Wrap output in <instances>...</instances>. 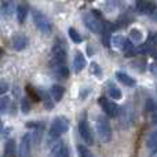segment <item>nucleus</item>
I'll list each match as a JSON object with an SVG mask.
<instances>
[{
	"label": "nucleus",
	"mask_w": 157,
	"mask_h": 157,
	"mask_svg": "<svg viewBox=\"0 0 157 157\" xmlns=\"http://www.w3.org/2000/svg\"><path fill=\"white\" fill-rule=\"evenodd\" d=\"M3 157H18V149L14 139H8L4 147V155Z\"/></svg>",
	"instance_id": "9b49d317"
},
{
	"label": "nucleus",
	"mask_w": 157,
	"mask_h": 157,
	"mask_svg": "<svg viewBox=\"0 0 157 157\" xmlns=\"http://www.w3.org/2000/svg\"><path fill=\"white\" fill-rule=\"evenodd\" d=\"M6 90H7V84H6L4 81H2V90H0V92H2V95L6 92Z\"/></svg>",
	"instance_id": "2f4dec72"
},
{
	"label": "nucleus",
	"mask_w": 157,
	"mask_h": 157,
	"mask_svg": "<svg viewBox=\"0 0 157 157\" xmlns=\"http://www.w3.org/2000/svg\"><path fill=\"white\" fill-rule=\"evenodd\" d=\"M63 92H65V90H63V87L58 86V84H54V86L51 87V91H50V95L52 97V99L54 101H61L63 97Z\"/></svg>",
	"instance_id": "dca6fc26"
},
{
	"label": "nucleus",
	"mask_w": 157,
	"mask_h": 157,
	"mask_svg": "<svg viewBox=\"0 0 157 157\" xmlns=\"http://www.w3.org/2000/svg\"><path fill=\"white\" fill-rule=\"evenodd\" d=\"M95 127H97V132L101 141L105 142V144L112 141V127H110L109 120L105 116L98 117L97 121H95Z\"/></svg>",
	"instance_id": "f03ea898"
},
{
	"label": "nucleus",
	"mask_w": 157,
	"mask_h": 157,
	"mask_svg": "<svg viewBox=\"0 0 157 157\" xmlns=\"http://www.w3.org/2000/svg\"><path fill=\"white\" fill-rule=\"evenodd\" d=\"M55 73H57L58 77H61V78H68L69 77V69L66 65L55 66Z\"/></svg>",
	"instance_id": "6ab92c4d"
},
{
	"label": "nucleus",
	"mask_w": 157,
	"mask_h": 157,
	"mask_svg": "<svg viewBox=\"0 0 157 157\" xmlns=\"http://www.w3.org/2000/svg\"><path fill=\"white\" fill-rule=\"evenodd\" d=\"M41 99H43L44 105H46L47 109H52V97H50L47 92H41Z\"/></svg>",
	"instance_id": "4be33fe9"
},
{
	"label": "nucleus",
	"mask_w": 157,
	"mask_h": 157,
	"mask_svg": "<svg viewBox=\"0 0 157 157\" xmlns=\"http://www.w3.org/2000/svg\"><path fill=\"white\" fill-rule=\"evenodd\" d=\"M84 66H86V58H84L83 52L76 51L75 58H73V69H75V72H76V73H80V72L84 69Z\"/></svg>",
	"instance_id": "9d476101"
},
{
	"label": "nucleus",
	"mask_w": 157,
	"mask_h": 157,
	"mask_svg": "<svg viewBox=\"0 0 157 157\" xmlns=\"http://www.w3.org/2000/svg\"><path fill=\"white\" fill-rule=\"evenodd\" d=\"M98 17H99V13L92 11V14H88V15L84 17V25H86L92 33H99V35H102L103 30H105V25L102 24V21H101Z\"/></svg>",
	"instance_id": "7ed1b4c3"
},
{
	"label": "nucleus",
	"mask_w": 157,
	"mask_h": 157,
	"mask_svg": "<svg viewBox=\"0 0 157 157\" xmlns=\"http://www.w3.org/2000/svg\"><path fill=\"white\" fill-rule=\"evenodd\" d=\"M113 32L112 29H109V28H105V30H103V33H102V40H103V44L105 46H109L110 44V41H112V39H110V33Z\"/></svg>",
	"instance_id": "b1692460"
},
{
	"label": "nucleus",
	"mask_w": 157,
	"mask_h": 157,
	"mask_svg": "<svg viewBox=\"0 0 157 157\" xmlns=\"http://www.w3.org/2000/svg\"><path fill=\"white\" fill-rule=\"evenodd\" d=\"M28 6L26 4H19L17 7V18H18V22L19 24H24L25 19H26V15H28Z\"/></svg>",
	"instance_id": "f3484780"
},
{
	"label": "nucleus",
	"mask_w": 157,
	"mask_h": 157,
	"mask_svg": "<svg viewBox=\"0 0 157 157\" xmlns=\"http://www.w3.org/2000/svg\"><path fill=\"white\" fill-rule=\"evenodd\" d=\"M21 106H22V112L24 113H28L29 112V102H28V98H22L21 99Z\"/></svg>",
	"instance_id": "c85d7f7f"
},
{
	"label": "nucleus",
	"mask_w": 157,
	"mask_h": 157,
	"mask_svg": "<svg viewBox=\"0 0 157 157\" xmlns=\"http://www.w3.org/2000/svg\"><path fill=\"white\" fill-rule=\"evenodd\" d=\"M30 139H32V135L29 134H25L22 136L18 149V157H30Z\"/></svg>",
	"instance_id": "6e6552de"
},
{
	"label": "nucleus",
	"mask_w": 157,
	"mask_h": 157,
	"mask_svg": "<svg viewBox=\"0 0 157 157\" xmlns=\"http://www.w3.org/2000/svg\"><path fill=\"white\" fill-rule=\"evenodd\" d=\"M33 22H35L36 28L40 30L41 33H50L52 29L51 22L48 21L46 15L40 11H33Z\"/></svg>",
	"instance_id": "39448f33"
},
{
	"label": "nucleus",
	"mask_w": 157,
	"mask_h": 157,
	"mask_svg": "<svg viewBox=\"0 0 157 157\" xmlns=\"http://www.w3.org/2000/svg\"><path fill=\"white\" fill-rule=\"evenodd\" d=\"M116 78H117V80H119L121 84H124V86H127V87H134V86L136 84L135 78L131 77L130 75L124 73V72H116Z\"/></svg>",
	"instance_id": "ddd939ff"
},
{
	"label": "nucleus",
	"mask_w": 157,
	"mask_h": 157,
	"mask_svg": "<svg viewBox=\"0 0 157 157\" xmlns=\"http://www.w3.org/2000/svg\"><path fill=\"white\" fill-rule=\"evenodd\" d=\"M77 152H78V156L80 157H94V155L90 152L88 147H86V145H78Z\"/></svg>",
	"instance_id": "412c9836"
},
{
	"label": "nucleus",
	"mask_w": 157,
	"mask_h": 157,
	"mask_svg": "<svg viewBox=\"0 0 157 157\" xmlns=\"http://www.w3.org/2000/svg\"><path fill=\"white\" fill-rule=\"evenodd\" d=\"M109 97H112L113 99H120V98H121V91H120L117 87L112 86L110 88H109Z\"/></svg>",
	"instance_id": "393cba45"
},
{
	"label": "nucleus",
	"mask_w": 157,
	"mask_h": 157,
	"mask_svg": "<svg viewBox=\"0 0 157 157\" xmlns=\"http://www.w3.org/2000/svg\"><path fill=\"white\" fill-rule=\"evenodd\" d=\"M7 108V97H2V112L4 113Z\"/></svg>",
	"instance_id": "7c9ffc66"
},
{
	"label": "nucleus",
	"mask_w": 157,
	"mask_h": 157,
	"mask_svg": "<svg viewBox=\"0 0 157 157\" xmlns=\"http://www.w3.org/2000/svg\"><path fill=\"white\" fill-rule=\"evenodd\" d=\"M51 57H52V62H54V66L65 65L68 54H66V48L59 43V41H57V43L54 44V47H52V50H51Z\"/></svg>",
	"instance_id": "20e7f679"
},
{
	"label": "nucleus",
	"mask_w": 157,
	"mask_h": 157,
	"mask_svg": "<svg viewBox=\"0 0 157 157\" xmlns=\"http://www.w3.org/2000/svg\"><path fill=\"white\" fill-rule=\"evenodd\" d=\"M68 130H69L68 120H66L65 117H57L51 125V130H50V135H48L50 142H54L55 145L59 144V142H58L59 136L62 135V134H65Z\"/></svg>",
	"instance_id": "f257e3e1"
},
{
	"label": "nucleus",
	"mask_w": 157,
	"mask_h": 157,
	"mask_svg": "<svg viewBox=\"0 0 157 157\" xmlns=\"http://www.w3.org/2000/svg\"><path fill=\"white\" fill-rule=\"evenodd\" d=\"M99 103H101V106H102L103 112H105L109 117H116L117 114H119V106L114 102L109 101L108 98H101Z\"/></svg>",
	"instance_id": "0eeeda50"
},
{
	"label": "nucleus",
	"mask_w": 157,
	"mask_h": 157,
	"mask_svg": "<svg viewBox=\"0 0 157 157\" xmlns=\"http://www.w3.org/2000/svg\"><path fill=\"white\" fill-rule=\"evenodd\" d=\"M51 157H69L68 147H66L65 145H62L61 142L54 145L52 150H51Z\"/></svg>",
	"instance_id": "4468645a"
},
{
	"label": "nucleus",
	"mask_w": 157,
	"mask_h": 157,
	"mask_svg": "<svg viewBox=\"0 0 157 157\" xmlns=\"http://www.w3.org/2000/svg\"><path fill=\"white\" fill-rule=\"evenodd\" d=\"M146 110H147V112H153V113H155V112L157 110L156 103L153 102L152 99H147V101H146Z\"/></svg>",
	"instance_id": "cd10ccee"
},
{
	"label": "nucleus",
	"mask_w": 157,
	"mask_h": 157,
	"mask_svg": "<svg viewBox=\"0 0 157 157\" xmlns=\"http://www.w3.org/2000/svg\"><path fill=\"white\" fill-rule=\"evenodd\" d=\"M69 37H71L72 41H75L76 44H78V43H81V41H83V37H81L80 33H78L75 28H69Z\"/></svg>",
	"instance_id": "aec40b11"
},
{
	"label": "nucleus",
	"mask_w": 157,
	"mask_h": 157,
	"mask_svg": "<svg viewBox=\"0 0 157 157\" xmlns=\"http://www.w3.org/2000/svg\"><path fill=\"white\" fill-rule=\"evenodd\" d=\"M2 10L4 14H8V15H11V13H13V2H3L2 3Z\"/></svg>",
	"instance_id": "a878e982"
},
{
	"label": "nucleus",
	"mask_w": 157,
	"mask_h": 157,
	"mask_svg": "<svg viewBox=\"0 0 157 157\" xmlns=\"http://www.w3.org/2000/svg\"><path fill=\"white\" fill-rule=\"evenodd\" d=\"M147 147L152 150V153H157V130H155L147 138Z\"/></svg>",
	"instance_id": "a211bd4d"
},
{
	"label": "nucleus",
	"mask_w": 157,
	"mask_h": 157,
	"mask_svg": "<svg viewBox=\"0 0 157 157\" xmlns=\"http://www.w3.org/2000/svg\"><path fill=\"white\" fill-rule=\"evenodd\" d=\"M11 41H13L14 50H17V51H21V50L26 48L28 46V37L25 35H22V33H17Z\"/></svg>",
	"instance_id": "1a4fd4ad"
},
{
	"label": "nucleus",
	"mask_w": 157,
	"mask_h": 157,
	"mask_svg": "<svg viewBox=\"0 0 157 157\" xmlns=\"http://www.w3.org/2000/svg\"><path fill=\"white\" fill-rule=\"evenodd\" d=\"M90 72H91L94 76H98V77L102 76V69H101V66L98 65L97 62H92L91 63V66H90Z\"/></svg>",
	"instance_id": "5701e85b"
},
{
	"label": "nucleus",
	"mask_w": 157,
	"mask_h": 157,
	"mask_svg": "<svg viewBox=\"0 0 157 157\" xmlns=\"http://www.w3.org/2000/svg\"><path fill=\"white\" fill-rule=\"evenodd\" d=\"M127 44H128V40L121 35H117V36H113V37H112V46H113L114 48H119V50H123V51H124Z\"/></svg>",
	"instance_id": "2eb2a0df"
},
{
	"label": "nucleus",
	"mask_w": 157,
	"mask_h": 157,
	"mask_svg": "<svg viewBox=\"0 0 157 157\" xmlns=\"http://www.w3.org/2000/svg\"><path fill=\"white\" fill-rule=\"evenodd\" d=\"M136 8L141 14H152L156 10V4L153 2H136Z\"/></svg>",
	"instance_id": "f8f14e48"
},
{
	"label": "nucleus",
	"mask_w": 157,
	"mask_h": 157,
	"mask_svg": "<svg viewBox=\"0 0 157 157\" xmlns=\"http://www.w3.org/2000/svg\"><path fill=\"white\" fill-rule=\"evenodd\" d=\"M131 39H132L134 41H141V39H142L141 30H138V29H132V30H131Z\"/></svg>",
	"instance_id": "bb28decb"
},
{
	"label": "nucleus",
	"mask_w": 157,
	"mask_h": 157,
	"mask_svg": "<svg viewBox=\"0 0 157 157\" xmlns=\"http://www.w3.org/2000/svg\"><path fill=\"white\" fill-rule=\"evenodd\" d=\"M78 132H80V136L83 138V141L86 142L87 145H90V146L94 145V134H92L87 120H81V121L78 123Z\"/></svg>",
	"instance_id": "423d86ee"
},
{
	"label": "nucleus",
	"mask_w": 157,
	"mask_h": 157,
	"mask_svg": "<svg viewBox=\"0 0 157 157\" xmlns=\"http://www.w3.org/2000/svg\"><path fill=\"white\" fill-rule=\"evenodd\" d=\"M149 69H150V73L155 75V76H157V62H152V63H150Z\"/></svg>",
	"instance_id": "c756f323"
},
{
	"label": "nucleus",
	"mask_w": 157,
	"mask_h": 157,
	"mask_svg": "<svg viewBox=\"0 0 157 157\" xmlns=\"http://www.w3.org/2000/svg\"><path fill=\"white\" fill-rule=\"evenodd\" d=\"M153 123H157V113H155V116H153V120H152Z\"/></svg>",
	"instance_id": "473e14b6"
}]
</instances>
